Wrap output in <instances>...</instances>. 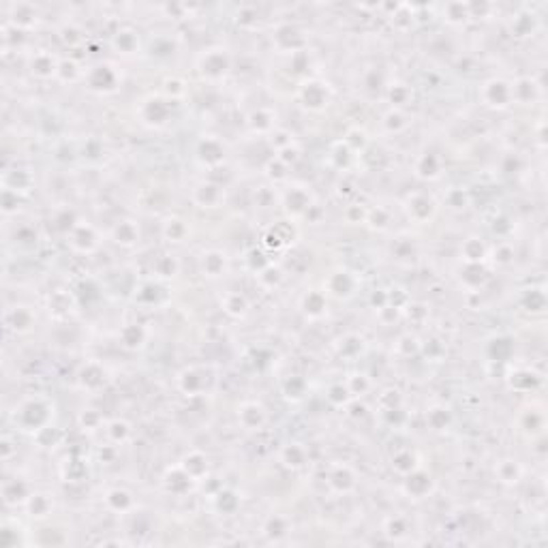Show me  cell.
I'll use <instances>...</instances> for the list:
<instances>
[{"label":"cell","instance_id":"obj_1","mask_svg":"<svg viewBox=\"0 0 548 548\" xmlns=\"http://www.w3.org/2000/svg\"><path fill=\"white\" fill-rule=\"evenodd\" d=\"M52 416H54V412H52L50 400L41 398V396H32L20 403V407L15 412V424H20L22 430L39 433L50 426Z\"/></svg>","mask_w":548,"mask_h":548},{"label":"cell","instance_id":"obj_2","mask_svg":"<svg viewBox=\"0 0 548 548\" xmlns=\"http://www.w3.org/2000/svg\"><path fill=\"white\" fill-rule=\"evenodd\" d=\"M197 69L206 80H221L232 69V56L225 48H208L199 54Z\"/></svg>","mask_w":548,"mask_h":548},{"label":"cell","instance_id":"obj_3","mask_svg":"<svg viewBox=\"0 0 548 548\" xmlns=\"http://www.w3.org/2000/svg\"><path fill=\"white\" fill-rule=\"evenodd\" d=\"M325 484H328V489H330L332 493H337V495H349L358 486V476H356V471L349 465L335 463V465H330V469H328Z\"/></svg>","mask_w":548,"mask_h":548},{"label":"cell","instance_id":"obj_4","mask_svg":"<svg viewBox=\"0 0 548 548\" xmlns=\"http://www.w3.org/2000/svg\"><path fill=\"white\" fill-rule=\"evenodd\" d=\"M171 101L163 97H150L141 103V120L150 127H163L171 116Z\"/></svg>","mask_w":548,"mask_h":548},{"label":"cell","instance_id":"obj_5","mask_svg":"<svg viewBox=\"0 0 548 548\" xmlns=\"http://www.w3.org/2000/svg\"><path fill=\"white\" fill-rule=\"evenodd\" d=\"M210 381H212V375L204 367H191L178 375V388L189 396H195V394H202L204 390H208Z\"/></svg>","mask_w":548,"mask_h":548},{"label":"cell","instance_id":"obj_6","mask_svg":"<svg viewBox=\"0 0 548 548\" xmlns=\"http://www.w3.org/2000/svg\"><path fill=\"white\" fill-rule=\"evenodd\" d=\"M86 82L94 92H114L118 86V73L112 64H97L88 71Z\"/></svg>","mask_w":548,"mask_h":548},{"label":"cell","instance_id":"obj_7","mask_svg":"<svg viewBox=\"0 0 548 548\" xmlns=\"http://www.w3.org/2000/svg\"><path fill=\"white\" fill-rule=\"evenodd\" d=\"M482 101L489 107H497L503 109L512 103V84L505 82V80H489L482 86Z\"/></svg>","mask_w":548,"mask_h":548},{"label":"cell","instance_id":"obj_8","mask_svg":"<svg viewBox=\"0 0 548 548\" xmlns=\"http://www.w3.org/2000/svg\"><path fill=\"white\" fill-rule=\"evenodd\" d=\"M66 238H69V246L76 253L88 255V253H92L99 246V234L88 223H78L76 227L66 234Z\"/></svg>","mask_w":548,"mask_h":548},{"label":"cell","instance_id":"obj_9","mask_svg":"<svg viewBox=\"0 0 548 548\" xmlns=\"http://www.w3.org/2000/svg\"><path fill=\"white\" fill-rule=\"evenodd\" d=\"M405 210H407V214H409L412 221H416V223H426V221H430V218L435 216L437 204H435V199L428 197L426 193H412V195H407V199H405Z\"/></svg>","mask_w":548,"mask_h":548},{"label":"cell","instance_id":"obj_10","mask_svg":"<svg viewBox=\"0 0 548 548\" xmlns=\"http://www.w3.org/2000/svg\"><path fill=\"white\" fill-rule=\"evenodd\" d=\"M358 281L349 270H335L325 281V296H332V298H349L353 294Z\"/></svg>","mask_w":548,"mask_h":548},{"label":"cell","instance_id":"obj_11","mask_svg":"<svg viewBox=\"0 0 548 548\" xmlns=\"http://www.w3.org/2000/svg\"><path fill=\"white\" fill-rule=\"evenodd\" d=\"M161 482H163V489H165L169 495H176V497L187 495V493L193 489V484H195V480L189 476L185 469H182V465L169 467V469L165 471V476H163Z\"/></svg>","mask_w":548,"mask_h":548},{"label":"cell","instance_id":"obj_12","mask_svg":"<svg viewBox=\"0 0 548 548\" xmlns=\"http://www.w3.org/2000/svg\"><path fill=\"white\" fill-rule=\"evenodd\" d=\"M300 101L309 109H313V112H319V109H323L328 105V101H330V90H328V86L323 82L309 80L300 86Z\"/></svg>","mask_w":548,"mask_h":548},{"label":"cell","instance_id":"obj_13","mask_svg":"<svg viewBox=\"0 0 548 548\" xmlns=\"http://www.w3.org/2000/svg\"><path fill=\"white\" fill-rule=\"evenodd\" d=\"M268 420V412L262 403L246 400L238 407V422L244 430H260Z\"/></svg>","mask_w":548,"mask_h":548},{"label":"cell","instance_id":"obj_14","mask_svg":"<svg viewBox=\"0 0 548 548\" xmlns=\"http://www.w3.org/2000/svg\"><path fill=\"white\" fill-rule=\"evenodd\" d=\"M274 41H276L279 50L296 54V52H302L304 36H302V30L296 24H281L274 32Z\"/></svg>","mask_w":548,"mask_h":548},{"label":"cell","instance_id":"obj_15","mask_svg":"<svg viewBox=\"0 0 548 548\" xmlns=\"http://www.w3.org/2000/svg\"><path fill=\"white\" fill-rule=\"evenodd\" d=\"M199 268H202L204 276H208V279H221L230 270V258L223 251H216V248L206 251L199 260Z\"/></svg>","mask_w":548,"mask_h":548},{"label":"cell","instance_id":"obj_16","mask_svg":"<svg viewBox=\"0 0 548 548\" xmlns=\"http://www.w3.org/2000/svg\"><path fill=\"white\" fill-rule=\"evenodd\" d=\"M225 199V189L216 182H199L193 189V202L202 208H218Z\"/></svg>","mask_w":548,"mask_h":548},{"label":"cell","instance_id":"obj_17","mask_svg":"<svg viewBox=\"0 0 548 548\" xmlns=\"http://www.w3.org/2000/svg\"><path fill=\"white\" fill-rule=\"evenodd\" d=\"M430 489H433V478H430V473H426L422 467L407 473L405 480H403V491L414 499L426 497L430 493Z\"/></svg>","mask_w":548,"mask_h":548},{"label":"cell","instance_id":"obj_18","mask_svg":"<svg viewBox=\"0 0 548 548\" xmlns=\"http://www.w3.org/2000/svg\"><path fill=\"white\" fill-rule=\"evenodd\" d=\"M107 375L105 369L101 367L99 362H88L82 367L80 375H78V384L86 390V392H99L105 388Z\"/></svg>","mask_w":548,"mask_h":548},{"label":"cell","instance_id":"obj_19","mask_svg":"<svg viewBox=\"0 0 548 548\" xmlns=\"http://www.w3.org/2000/svg\"><path fill=\"white\" fill-rule=\"evenodd\" d=\"M283 204L287 208L289 214H309V210L313 208V199L311 193L304 187H291L285 195H283Z\"/></svg>","mask_w":548,"mask_h":548},{"label":"cell","instance_id":"obj_20","mask_svg":"<svg viewBox=\"0 0 548 548\" xmlns=\"http://www.w3.org/2000/svg\"><path fill=\"white\" fill-rule=\"evenodd\" d=\"M197 159H199L204 165H210V167H214V165H218V163H223V159H225L223 143L218 141V139H214V137H204V139L197 143Z\"/></svg>","mask_w":548,"mask_h":548},{"label":"cell","instance_id":"obj_21","mask_svg":"<svg viewBox=\"0 0 548 548\" xmlns=\"http://www.w3.org/2000/svg\"><path fill=\"white\" fill-rule=\"evenodd\" d=\"M58 66L60 62L56 60V56H52L50 52H36L30 58V71L32 76L41 78V80H50L54 76H58Z\"/></svg>","mask_w":548,"mask_h":548},{"label":"cell","instance_id":"obj_22","mask_svg":"<svg viewBox=\"0 0 548 548\" xmlns=\"http://www.w3.org/2000/svg\"><path fill=\"white\" fill-rule=\"evenodd\" d=\"M495 476L501 484L505 486H514L523 480V467L519 461L514 458H501L495 467Z\"/></svg>","mask_w":548,"mask_h":548},{"label":"cell","instance_id":"obj_23","mask_svg":"<svg viewBox=\"0 0 548 548\" xmlns=\"http://www.w3.org/2000/svg\"><path fill=\"white\" fill-rule=\"evenodd\" d=\"M7 325L11 328L13 332L17 335H24V332H30L32 325H34V313L28 309V307H15V309H9L7 315Z\"/></svg>","mask_w":548,"mask_h":548},{"label":"cell","instance_id":"obj_24","mask_svg":"<svg viewBox=\"0 0 548 548\" xmlns=\"http://www.w3.org/2000/svg\"><path fill=\"white\" fill-rule=\"evenodd\" d=\"M120 343L125 349L137 351L148 343V330L141 323H127L120 330Z\"/></svg>","mask_w":548,"mask_h":548},{"label":"cell","instance_id":"obj_25","mask_svg":"<svg viewBox=\"0 0 548 548\" xmlns=\"http://www.w3.org/2000/svg\"><path fill=\"white\" fill-rule=\"evenodd\" d=\"M105 505L112 510V512L125 514V512H131V510L135 507V499L127 489H109L105 493Z\"/></svg>","mask_w":548,"mask_h":548},{"label":"cell","instance_id":"obj_26","mask_svg":"<svg viewBox=\"0 0 548 548\" xmlns=\"http://www.w3.org/2000/svg\"><path fill=\"white\" fill-rule=\"evenodd\" d=\"M182 469H185L189 476L195 480V482H199L204 476H208V456L204 454V452H199V450H193V452H189L185 458H182Z\"/></svg>","mask_w":548,"mask_h":548},{"label":"cell","instance_id":"obj_27","mask_svg":"<svg viewBox=\"0 0 548 548\" xmlns=\"http://www.w3.org/2000/svg\"><path fill=\"white\" fill-rule=\"evenodd\" d=\"M112 240L120 246H133L139 242V227L135 221H129V218H125V221H118L112 230Z\"/></svg>","mask_w":548,"mask_h":548},{"label":"cell","instance_id":"obj_28","mask_svg":"<svg viewBox=\"0 0 548 548\" xmlns=\"http://www.w3.org/2000/svg\"><path fill=\"white\" fill-rule=\"evenodd\" d=\"M309 461V454L304 450V446L300 444H287L283 450H281V463L289 469H302Z\"/></svg>","mask_w":548,"mask_h":548},{"label":"cell","instance_id":"obj_29","mask_svg":"<svg viewBox=\"0 0 548 548\" xmlns=\"http://www.w3.org/2000/svg\"><path fill=\"white\" fill-rule=\"evenodd\" d=\"M112 48H114L118 54L131 56V54H135V52L139 50V39H137V34H135L133 30L125 28V30H118V32L114 34Z\"/></svg>","mask_w":548,"mask_h":548},{"label":"cell","instance_id":"obj_30","mask_svg":"<svg viewBox=\"0 0 548 548\" xmlns=\"http://www.w3.org/2000/svg\"><path fill=\"white\" fill-rule=\"evenodd\" d=\"M420 467V461L416 456L414 450L405 448V450H398L394 456H392V469L396 473H400V476H407V473H412L414 469Z\"/></svg>","mask_w":548,"mask_h":548},{"label":"cell","instance_id":"obj_31","mask_svg":"<svg viewBox=\"0 0 548 548\" xmlns=\"http://www.w3.org/2000/svg\"><path fill=\"white\" fill-rule=\"evenodd\" d=\"M461 255H463L465 264H482L486 260V244L480 238H469V240H465Z\"/></svg>","mask_w":548,"mask_h":548},{"label":"cell","instance_id":"obj_32","mask_svg":"<svg viewBox=\"0 0 548 548\" xmlns=\"http://www.w3.org/2000/svg\"><path fill=\"white\" fill-rule=\"evenodd\" d=\"M416 174L420 178H426V180H433L442 174V159L433 155V153H426L422 155L418 161H416Z\"/></svg>","mask_w":548,"mask_h":548},{"label":"cell","instance_id":"obj_33","mask_svg":"<svg viewBox=\"0 0 548 548\" xmlns=\"http://www.w3.org/2000/svg\"><path fill=\"white\" fill-rule=\"evenodd\" d=\"M223 309L230 317H244L248 313V300L244 294H240V291H230V294H225L223 298Z\"/></svg>","mask_w":548,"mask_h":548},{"label":"cell","instance_id":"obj_34","mask_svg":"<svg viewBox=\"0 0 548 548\" xmlns=\"http://www.w3.org/2000/svg\"><path fill=\"white\" fill-rule=\"evenodd\" d=\"M26 507H28L30 517L43 519L52 512V499L45 493H30V497L26 499Z\"/></svg>","mask_w":548,"mask_h":548},{"label":"cell","instance_id":"obj_35","mask_svg":"<svg viewBox=\"0 0 548 548\" xmlns=\"http://www.w3.org/2000/svg\"><path fill=\"white\" fill-rule=\"evenodd\" d=\"M325 307H328V300H325V291H309V294L304 296L302 300V311L309 315V317H321L325 313Z\"/></svg>","mask_w":548,"mask_h":548},{"label":"cell","instance_id":"obj_36","mask_svg":"<svg viewBox=\"0 0 548 548\" xmlns=\"http://www.w3.org/2000/svg\"><path fill=\"white\" fill-rule=\"evenodd\" d=\"M287 531H289V521L281 514L268 517L262 525V533L270 540H281L283 535H287Z\"/></svg>","mask_w":548,"mask_h":548},{"label":"cell","instance_id":"obj_37","mask_svg":"<svg viewBox=\"0 0 548 548\" xmlns=\"http://www.w3.org/2000/svg\"><path fill=\"white\" fill-rule=\"evenodd\" d=\"M189 236V225L182 218H167L163 223V238L167 242H182Z\"/></svg>","mask_w":548,"mask_h":548},{"label":"cell","instance_id":"obj_38","mask_svg":"<svg viewBox=\"0 0 548 548\" xmlns=\"http://www.w3.org/2000/svg\"><path fill=\"white\" fill-rule=\"evenodd\" d=\"M3 497H5V503H9V505L17 503V501L26 503L30 493H28V486L22 480H7L3 484Z\"/></svg>","mask_w":548,"mask_h":548},{"label":"cell","instance_id":"obj_39","mask_svg":"<svg viewBox=\"0 0 548 548\" xmlns=\"http://www.w3.org/2000/svg\"><path fill=\"white\" fill-rule=\"evenodd\" d=\"M248 127L255 133H270L274 129V118H272V114L268 112V109L260 107V109H255V112L248 116Z\"/></svg>","mask_w":548,"mask_h":548},{"label":"cell","instance_id":"obj_40","mask_svg":"<svg viewBox=\"0 0 548 548\" xmlns=\"http://www.w3.org/2000/svg\"><path fill=\"white\" fill-rule=\"evenodd\" d=\"M105 433H107V437H109V440H112L114 444H125L129 437H131V424L125 422V420H120V418H116V420H112V422H107Z\"/></svg>","mask_w":548,"mask_h":548},{"label":"cell","instance_id":"obj_41","mask_svg":"<svg viewBox=\"0 0 548 548\" xmlns=\"http://www.w3.org/2000/svg\"><path fill=\"white\" fill-rule=\"evenodd\" d=\"M384 533L390 538V540H403L407 533H409V523L405 517H390L386 523H384Z\"/></svg>","mask_w":548,"mask_h":548},{"label":"cell","instance_id":"obj_42","mask_svg":"<svg viewBox=\"0 0 548 548\" xmlns=\"http://www.w3.org/2000/svg\"><path fill=\"white\" fill-rule=\"evenodd\" d=\"M178 268H180V264H178V260L174 258V255H161V258L153 266V272L159 279H171V276L178 274Z\"/></svg>","mask_w":548,"mask_h":548},{"label":"cell","instance_id":"obj_43","mask_svg":"<svg viewBox=\"0 0 548 548\" xmlns=\"http://www.w3.org/2000/svg\"><path fill=\"white\" fill-rule=\"evenodd\" d=\"M216 507L221 510L225 514H232L234 510L238 507V497L234 491H221L216 495Z\"/></svg>","mask_w":548,"mask_h":548},{"label":"cell","instance_id":"obj_44","mask_svg":"<svg viewBox=\"0 0 548 548\" xmlns=\"http://www.w3.org/2000/svg\"><path fill=\"white\" fill-rule=\"evenodd\" d=\"M349 398H351V394H349L345 384H335V386H330V390H328V400H330V403L337 405V407L347 405Z\"/></svg>","mask_w":548,"mask_h":548},{"label":"cell","instance_id":"obj_45","mask_svg":"<svg viewBox=\"0 0 548 548\" xmlns=\"http://www.w3.org/2000/svg\"><path fill=\"white\" fill-rule=\"evenodd\" d=\"M426 418H428V424H430L435 430H442V428H446V426L450 424V414H448V409H444V407H433Z\"/></svg>","mask_w":548,"mask_h":548},{"label":"cell","instance_id":"obj_46","mask_svg":"<svg viewBox=\"0 0 548 548\" xmlns=\"http://www.w3.org/2000/svg\"><path fill=\"white\" fill-rule=\"evenodd\" d=\"M345 386H347V390H349L351 396H362L364 392L371 388V381L367 379V375H353V377L347 379Z\"/></svg>","mask_w":548,"mask_h":548},{"label":"cell","instance_id":"obj_47","mask_svg":"<svg viewBox=\"0 0 548 548\" xmlns=\"http://www.w3.org/2000/svg\"><path fill=\"white\" fill-rule=\"evenodd\" d=\"M367 221H369L373 227H377V230H386V227L390 225V214H388L386 210H381V208L369 210V212H367Z\"/></svg>","mask_w":548,"mask_h":548},{"label":"cell","instance_id":"obj_48","mask_svg":"<svg viewBox=\"0 0 548 548\" xmlns=\"http://www.w3.org/2000/svg\"><path fill=\"white\" fill-rule=\"evenodd\" d=\"M384 125L388 127V131H394V133H398L403 127H407V122H405V116L398 112V109H392L390 114H386V118H384Z\"/></svg>","mask_w":548,"mask_h":548},{"label":"cell","instance_id":"obj_49","mask_svg":"<svg viewBox=\"0 0 548 548\" xmlns=\"http://www.w3.org/2000/svg\"><path fill=\"white\" fill-rule=\"evenodd\" d=\"M446 204H448L450 208H454V210H463V208H467L469 197H467V193H465L463 189H452V191L448 193V197H446Z\"/></svg>","mask_w":548,"mask_h":548},{"label":"cell","instance_id":"obj_50","mask_svg":"<svg viewBox=\"0 0 548 548\" xmlns=\"http://www.w3.org/2000/svg\"><path fill=\"white\" fill-rule=\"evenodd\" d=\"M409 88H405V86H394V88H390V101H392V105H405V101L409 99Z\"/></svg>","mask_w":548,"mask_h":548}]
</instances>
